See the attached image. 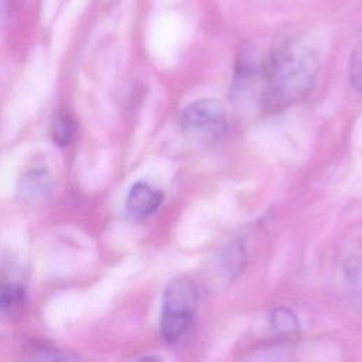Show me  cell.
Masks as SVG:
<instances>
[{
  "mask_svg": "<svg viewBox=\"0 0 362 362\" xmlns=\"http://www.w3.org/2000/svg\"><path fill=\"white\" fill-rule=\"evenodd\" d=\"M318 66L315 51L303 40L279 42L264 58L262 106L276 112L304 99L314 86Z\"/></svg>",
  "mask_w": 362,
  "mask_h": 362,
  "instance_id": "cell-1",
  "label": "cell"
},
{
  "mask_svg": "<svg viewBox=\"0 0 362 362\" xmlns=\"http://www.w3.org/2000/svg\"><path fill=\"white\" fill-rule=\"evenodd\" d=\"M197 304L198 290L189 279L177 277L167 284L160 320V331L165 342L174 344L188 332Z\"/></svg>",
  "mask_w": 362,
  "mask_h": 362,
  "instance_id": "cell-2",
  "label": "cell"
},
{
  "mask_svg": "<svg viewBox=\"0 0 362 362\" xmlns=\"http://www.w3.org/2000/svg\"><path fill=\"white\" fill-rule=\"evenodd\" d=\"M181 127L189 136L212 141L226 133V110L223 105L215 99L195 100L182 110Z\"/></svg>",
  "mask_w": 362,
  "mask_h": 362,
  "instance_id": "cell-3",
  "label": "cell"
},
{
  "mask_svg": "<svg viewBox=\"0 0 362 362\" xmlns=\"http://www.w3.org/2000/svg\"><path fill=\"white\" fill-rule=\"evenodd\" d=\"M264 78V58L253 48L245 47L236 61L232 82V98L236 103L259 102L262 105Z\"/></svg>",
  "mask_w": 362,
  "mask_h": 362,
  "instance_id": "cell-4",
  "label": "cell"
},
{
  "mask_svg": "<svg viewBox=\"0 0 362 362\" xmlns=\"http://www.w3.org/2000/svg\"><path fill=\"white\" fill-rule=\"evenodd\" d=\"M163 192L147 182H136L127 195V209L136 216H147L161 205Z\"/></svg>",
  "mask_w": 362,
  "mask_h": 362,
  "instance_id": "cell-5",
  "label": "cell"
},
{
  "mask_svg": "<svg viewBox=\"0 0 362 362\" xmlns=\"http://www.w3.org/2000/svg\"><path fill=\"white\" fill-rule=\"evenodd\" d=\"M24 300L23 284L13 277L0 276V315L13 314Z\"/></svg>",
  "mask_w": 362,
  "mask_h": 362,
  "instance_id": "cell-6",
  "label": "cell"
},
{
  "mask_svg": "<svg viewBox=\"0 0 362 362\" xmlns=\"http://www.w3.org/2000/svg\"><path fill=\"white\" fill-rule=\"evenodd\" d=\"M76 134V122L68 110H61L55 115L51 124V136L59 146L69 144Z\"/></svg>",
  "mask_w": 362,
  "mask_h": 362,
  "instance_id": "cell-7",
  "label": "cell"
},
{
  "mask_svg": "<svg viewBox=\"0 0 362 362\" xmlns=\"http://www.w3.org/2000/svg\"><path fill=\"white\" fill-rule=\"evenodd\" d=\"M270 327L277 337L290 338L298 332V321L287 308H276L270 318Z\"/></svg>",
  "mask_w": 362,
  "mask_h": 362,
  "instance_id": "cell-8",
  "label": "cell"
},
{
  "mask_svg": "<svg viewBox=\"0 0 362 362\" xmlns=\"http://www.w3.org/2000/svg\"><path fill=\"white\" fill-rule=\"evenodd\" d=\"M349 81L355 90L362 92V35L358 40L349 59Z\"/></svg>",
  "mask_w": 362,
  "mask_h": 362,
  "instance_id": "cell-9",
  "label": "cell"
},
{
  "mask_svg": "<svg viewBox=\"0 0 362 362\" xmlns=\"http://www.w3.org/2000/svg\"><path fill=\"white\" fill-rule=\"evenodd\" d=\"M344 270L346 281L356 290H362V257H349L344 264Z\"/></svg>",
  "mask_w": 362,
  "mask_h": 362,
  "instance_id": "cell-10",
  "label": "cell"
}]
</instances>
